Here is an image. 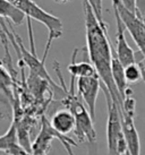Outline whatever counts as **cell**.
Masks as SVG:
<instances>
[{
	"label": "cell",
	"instance_id": "obj_9",
	"mask_svg": "<svg viewBox=\"0 0 145 155\" xmlns=\"http://www.w3.org/2000/svg\"><path fill=\"white\" fill-rule=\"evenodd\" d=\"M112 76H113V81L118 87L121 97L123 100H125L126 93L129 90V87H128V82L125 76V67L118 59L116 50H113V56H112Z\"/></svg>",
	"mask_w": 145,
	"mask_h": 155
},
{
	"label": "cell",
	"instance_id": "obj_1",
	"mask_svg": "<svg viewBox=\"0 0 145 155\" xmlns=\"http://www.w3.org/2000/svg\"><path fill=\"white\" fill-rule=\"evenodd\" d=\"M85 16L86 49L89 57L98 73L100 81L107 86L111 97L123 111L124 100L120 95L112 76V56L113 50L107 35V26H103L98 19L89 0H82Z\"/></svg>",
	"mask_w": 145,
	"mask_h": 155
},
{
	"label": "cell",
	"instance_id": "obj_15",
	"mask_svg": "<svg viewBox=\"0 0 145 155\" xmlns=\"http://www.w3.org/2000/svg\"><path fill=\"white\" fill-rule=\"evenodd\" d=\"M26 155H33V154H30V153H26Z\"/></svg>",
	"mask_w": 145,
	"mask_h": 155
},
{
	"label": "cell",
	"instance_id": "obj_8",
	"mask_svg": "<svg viewBox=\"0 0 145 155\" xmlns=\"http://www.w3.org/2000/svg\"><path fill=\"white\" fill-rule=\"evenodd\" d=\"M51 126L61 135H68L75 130L76 127V118L72 112L64 109L58 110L51 118Z\"/></svg>",
	"mask_w": 145,
	"mask_h": 155
},
{
	"label": "cell",
	"instance_id": "obj_4",
	"mask_svg": "<svg viewBox=\"0 0 145 155\" xmlns=\"http://www.w3.org/2000/svg\"><path fill=\"white\" fill-rule=\"evenodd\" d=\"M101 90V81L99 76L79 77L77 79V93L90 112L92 119L95 120V105L99 92Z\"/></svg>",
	"mask_w": 145,
	"mask_h": 155
},
{
	"label": "cell",
	"instance_id": "obj_7",
	"mask_svg": "<svg viewBox=\"0 0 145 155\" xmlns=\"http://www.w3.org/2000/svg\"><path fill=\"white\" fill-rule=\"evenodd\" d=\"M135 117L129 116L125 112H121V124L123 130L125 134V138L127 142L128 153L129 155H141V143L140 136L134 122Z\"/></svg>",
	"mask_w": 145,
	"mask_h": 155
},
{
	"label": "cell",
	"instance_id": "obj_11",
	"mask_svg": "<svg viewBox=\"0 0 145 155\" xmlns=\"http://www.w3.org/2000/svg\"><path fill=\"white\" fill-rule=\"evenodd\" d=\"M0 15L1 18L8 19L14 25H22L26 18L21 9L7 0H0Z\"/></svg>",
	"mask_w": 145,
	"mask_h": 155
},
{
	"label": "cell",
	"instance_id": "obj_2",
	"mask_svg": "<svg viewBox=\"0 0 145 155\" xmlns=\"http://www.w3.org/2000/svg\"><path fill=\"white\" fill-rule=\"evenodd\" d=\"M101 90L106 96L108 109L107 143L108 155H123L128 152L127 142L125 138L121 124V110L113 102L107 86L101 82Z\"/></svg>",
	"mask_w": 145,
	"mask_h": 155
},
{
	"label": "cell",
	"instance_id": "obj_12",
	"mask_svg": "<svg viewBox=\"0 0 145 155\" xmlns=\"http://www.w3.org/2000/svg\"><path fill=\"white\" fill-rule=\"evenodd\" d=\"M125 76H126L128 84L138 83L141 79H143V74H142V69L140 64L136 62V64L127 66L125 68Z\"/></svg>",
	"mask_w": 145,
	"mask_h": 155
},
{
	"label": "cell",
	"instance_id": "obj_5",
	"mask_svg": "<svg viewBox=\"0 0 145 155\" xmlns=\"http://www.w3.org/2000/svg\"><path fill=\"white\" fill-rule=\"evenodd\" d=\"M113 7V6H112ZM113 14H115V19L116 24H117V34H116V39H117V43H116V53L117 57L120 60V62L124 65L126 68L127 66L136 64L137 62V57L135 52L132 48L129 47L126 36H125V26L123 19L120 17L119 13L116 7H113Z\"/></svg>",
	"mask_w": 145,
	"mask_h": 155
},
{
	"label": "cell",
	"instance_id": "obj_10",
	"mask_svg": "<svg viewBox=\"0 0 145 155\" xmlns=\"http://www.w3.org/2000/svg\"><path fill=\"white\" fill-rule=\"evenodd\" d=\"M78 49L74 50V53L72 56V62L68 66V71L70 73L72 77L79 78V77H94V76H99L96 70L94 68L93 65H91L89 62H76V56Z\"/></svg>",
	"mask_w": 145,
	"mask_h": 155
},
{
	"label": "cell",
	"instance_id": "obj_6",
	"mask_svg": "<svg viewBox=\"0 0 145 155\" xmlns=\"http://www.w3.org/2000/svg\"><path fill=\"white\" fill-rule=\"evenodd\" d=\"M53 139H57V130L51 126L46 116L41 117V129L38 136L32 143V154L33 155H46L51 147Z\"/></svg>",
	"mask_w": 145,
	"mask_h": 155
},
{
	"label": "cell",
	"instance_id": "obj_13",
	"mask_svg": "<svg viewBox=\"0 0 145 155\" xmlns=\"http://www.w3.org/2000/svg\"><path fill=\"white\" fill-rule=\"evenodd\" d=\"M89 2H90L91 6H92V8H93L94 13L96 15L98 19L100 21V23H101L103 26H107L106 23L103 22V18H102V0H90Z\"/></svg>",
	"mask_w": 145,
	"mask_h": 155
},
{
	"label": "cell",
	"instance_id": "obj_3",
	"mask_svg": "<svg viewBox=\"0 0 145 155\" xmlns=\"http://www.w3.org/2000/svg\"><path fill=\"white\" fill-rule=\"evenodd\" d=\"M7 1L12 2L16 7H18L27 16V18H33L35 21L40 22L41 24H43L48 28L49 38H48L46 50L43 52L42 57V61L46 62V59H47L48 53L50 51V48H51L53 40L58 39L62 35V30H64L62 22L60 21V18L56 17L55 15H52V14L46 12L44 9H42L33 0H7Z\"/></svg>",
	"mask_w": 145,
	"mask_h": 155
},
{
	"label": "cell",
	"instance_id": "obj_14",
	"mask_svg": "<svg viewBox=\"0 0 145 155\" xmlns=\"http://www.w3.org/2000/svg\"><path fill=\"white\" fill-rule=\"evenodd\" d=\"M57 4H65V2H68L69 0H53Z\"/></svg>",
	"mask_w": 145,
	"mask_h": 155
}]
</instances>
